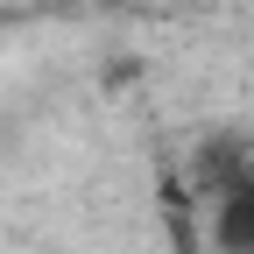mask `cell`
<instances>
[{
  "mask_svg": "<svg viewBox=\"0 0 254 254\" xmlns=\"http://www.w3.org/2000/svg\"><path fill=\"white\" fill-rule=\"evenodd\" d=\"M205 247H212V254H254V155L240 163V177L212 198Z\"/></svg>",
  "mask_w": 254,
  "mask_h": 254,
  "instance_id": "obj_1",
  "label": "cell"
},
{
  "mask_svg": "<svg viewBox=\"0 0 254 254\" xmlns=\"http://www.w3.org/2000/svg\"><path fill=\"white\" fill-rule=\"evenodd\" d=\"M163 233H170V254H212L205 233L190 226V198H184V184H163Z\"/></svg>",
  "mask_w": 254,
  "mask_h": 254,
  "instance_id": "obj_2",
  "label": "cell"
},
{
  "mask_svg": "<svg viewBox=\"0 0 254 254\" xmlns=\"http://www.w3.org/2000/svg\"><path fill=\"white\" fill-rule=\"evenodd\" d=\"M0 21H7V14H0Z\"/></svg>",
  "mask_w": 254,
  "mask_h": 254,
  "instance_id": "obj_3",
  "label": "cell"
}]
</instances>
